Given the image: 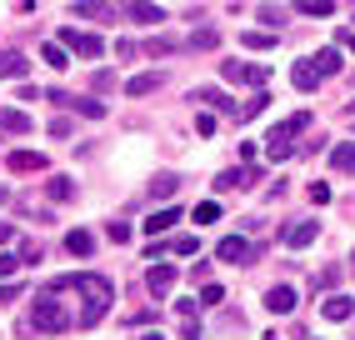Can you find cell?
<instances>
[{
	"label": "cell",
	"instance_id": "5bb4252c",
	"mask_svg": "<svg viewBox=\"0 0 355 340\" xmlns=\"http://www.w3.org/2000/svg\"><path fill=\"white\" fill-rule=\"evenodd\" d=\"M76 15L80 20H115V6H105V0H80Z\"/></svg>",
	"mask_w": 355,
	"mask_h": 340
},
{
	"label": "cell",
	"instance_id": "8d00e7d4",
	"mask_svg": "<svg viewBox=\"0 0 355 340\" xmlns=\"http://www.w3.org/2000/svg\"><path fill=\"white\" fill-rule=\"evenodd\" d=\"M146 51H150V56H165V51H175V40H160V35H155V40L146 45Z\"/></svg>",
	"mask_w": 355,
	"mask_h": 340
},
{
	"label": "cell",
	"instance_id": "9c48e42d",
	"mask_svg": "<svg viewBox=\"0 0 355 340\" xmlns=\"http://www.w3.org/2000/svg\"><path fill=\"white\" fill-rule=\"evenodd\" d=\"M315 235H320V226H315V221H295V226L286 230V246H291V250H305Z\"/></svg>",
	"mask_w": 355,
	"mask_h": 340
},
{
	"label": "cell",
	"instance_id": "f35d334b",
	"mask_svg": "<svg viewBox=\"0 0 355 340\" xmlns=\"http://www.w3.org/2000/svg\"><path fill=\"white\" fill-rule=\"evenodd\" d=\"M340 45H345V51H355V31H340Z\"/></svg>",
	"mask_w": 355,
	"mask_h": 340
},
{
	"label": "cell",
	"instance_id": "4316f807",
	"mask_svg": "<svg viewBox=\"0 0 355 340\" xmlns=\"http://www.w3.org/2000/svg\"><path fill=\"white\" fill-rule=\"evenodd\" d=\"M336 0H300V15H330Z\"/></svg>",
	"mask_w": 355,
	"mask_h": 340
},
{
	"label": "cell",
	"instance_id": "83f0119b",
	"mask_svg": "<svg viewBox=\"0 0 355 340\" xmlns=\"http://www.w3.org/2000/svg\"><path fill=\"white\" fill-rule=\"evenodd\" d=\"M171 250H175V255H196V250H200V240H196V235H175V240H171Z\"/></svg>",
	"mask_w": 355,
	"mask_h": 340
},
{
	"label": "cell",
	"instance_id": "52a82bcc",
	"mask_svg": "<svg viewBox=\"0 0 355 340\" xmlns=\"http://www.w3.org/2000/svg\"><path fill=\"white\" fill-rule=\"evenodd\" d=\"M31 76V60L20 51H0V80H26Z\"/></svg>",
	"mask_w": 355,
	"mask_h": 340
},
{
	"label": "cell",
	"instance_id": "7a4b0ae2",
	"mask_svg": "<svg viewBox=\"0 0 355 340\" xmlns=\"http://www.w3.org/2000/svg\"><path fill=\"white\" fill-rule=\"evenodd\" d=\"M305 126H311V115H305V110H300V115H291V120H280V126L266 135V155H270V160H291V151H295L291 140H295Z\"/></svg>",
	"mask_w": 355,
	"mask_h": 340
},
{
	"label": "cell",
	"instance_id": "9a60e30c",
	"mask_svg": "<svg viewBox=\"0 0 355 340\" xmlns=\"http://www.w3.org/2000/svg\"><path fill=\"white\" fill-rule=\"evenodd\" d=\"M350 310H355V305H350V296H330V300L320 305L325 321H350Z\"/></svg>",
	"mask_w": 355,
	"mask_h": 340
},
{
	"label": "cell",
	"instance_id": "ab89813d",
	"mask_svg": "<svg viewBox=\"0 0 355 340\" xmlns=\"http://www.w3.org/2000/svg\"><path fill=\"white\" fill-rule=\"evenodd\" d=\"M140 340H165V335H140Z\"/></svg>",
	"mask_w": 355,
	"mask_h": 340
},
{
	"label": "cell",
	"instance_id": "484cf974",
	"mask_svg": "<svg viewBox=\"0 0 355 340\" xmlns=\"http://www.w3.org/2000/svg\"><path fill=\"white\" fill-rule=\"evenodd\" d=\"M216 221H220V205L216 201H200L196 205V226H216Z\"/></svg>",
	"mask_w": 355,
	"mask_h": 340
},
{
	"label": "cell",
	"instance_id": "6da1fadb",
	"mask_svg": "<svg viewBox=\"0 0 355 340\" xmlns=\"http://www.w3.org/2000/svg\"><path fill=\"white\" fill-rule=\"evenodd\" d=\"M70 290H80V296H85L80 325H96L101 315L110 310V300H115V285H110L105 275H70Z\"/></svg>",
	"mask_w": 355,
	"mask_h": 340
},
{
	"label": "cell",
	"instance_id": "7c38bea8",
	"mask_svg": "<svg viewBox=\"0 0 355 340\" xmlns=\"http://www.w3.org/2000/svg\"><path fill=\"white\" fill-rule=\"evenodd\" d=\"M266 310H270V315H291V310H295V290H291V285H275L270 296H266Z\"/></svg>",
	"mask_w": 355,
	"mask_h": 340
},
{
	"label": "cell",
	"instance_id": "836d02e7",
	"mask_svg": "<svg viewBox=\"0 0 355 340\" xmlns=\"http://www.w3.org/2000/svg\"><path fill=\"white\" fill-rule=\"evenodd\" d=\"M20 271V255H0V280H10Z\"/></svg>",
	"mask_w": 355,
	"mask_h": 340
},
{
	"label": "cell",
	"instance_id": "d590c367",
	"mask_svg": "<svg viewBox=\"0 0 355 340\" xmlns=\"http://www.w3.org/2000/svg\"><path fill=\"white\" fill-rule=\"evenodd\" d=\"M180 335L185 340H200V321H196V315H191V321H180Z\"/></svg>",
	"mask_w": 355,
	"mask_h": 340
},
{
	"label": "cell",
	"instance_id": "60d3db41",
	"mask_svg": "<svg viewBox=\"0 0 355 340\" xmlns=\"http://www.w3.org/2000/svg\"><path fill=\"white\" fill-rule=\"evenodd\" d=\"M0 201H6V185H0Z\"/></svg>",
	"mask_w": 355,
	"mask_h": 340
},
{
	"label": "cell",
	"instance_id": "4fadbf2b",
	"mask_svg": "<svg viewBox=\"0 0 355 340\" xmlns=\"http://www.w3.org/2000/svg\"><path fill=\"white\" fill-rule=\"evenodd\" d=\"M175 221H180V210H175V205H165V210H155L150 221H146V235H165Z\"/></svg>",
	"mask_w": 355,
	"mask_h": 340
},
{
	"label": "cell",
	"instance_id": "d4e9b609",
	"mask_svg": "<svg viewBox=\"0 0 355 340\" xmlns=\"http://www.w3.org/2000/svg\"><path fill=\"white\" fill-rule=\"evenodd\" d=\"M175 190H180V180H175V176H155V180H150V196H165V201H171Z\"/></svg>",
	"mask_w": 355,
	"mask_h": 340
},
{
	"label": "cell",
	"instance_id": "e575fe53",
	"mask_svg": "<svg viewBox=\"0 0 355 340\" xmlns=\"http://www.w3.org/2000/svg\"><path fill=\"white\" fill-rule=\"evenodd\" d=\"M110 240H115V246H125V240H130V226H121V221H110Z\"/></svg>",
	"mask_w": 355,
	"mask_h": 340
},
{
	"label": "cell",
	"instance_id": "603a6c76",
	"mask_svg": "<svg viewBox=\"0 0 355 340\" xmlns=\"http://www.w3.org/2000/svg\"><path fill=\"white\" fill-rule=\"evenodd\" d=\"M45 196H51V201H70V196H76V185H70L65 176H55V180H45Z\"/></svg>",
	"mask_w": 355,
	"mask_h": 340
},
{
	"label": "cell",
	"instance_id": "7402d4cb",
	"mask_svg": "<svg viewBox=\"0 0 355 340\" xmlns=\"http://www.w3.org/2000/svg\"><path fill=\"white\" fill-rule=\"evenodd\" d=\"M311 60L320 65V76H336V70H340V51H330V45H325V51H315Z\"/></svg>",
	"mask_w": 355,
	"mask_h": 340
},
{
	"label": "cell",
	"instance_id": "3957f363",
	"mask_svg": "<svg viewBox=\"0 0 355 340\" xmlns=\"http://www.w3.org/2000/svg\"><path fill=\"white\" fill-rule=\"evenodd\" d=\"M31 325H35V330H51V335L70 325V315H65V305L55 300V290H45V296L31 305Z\"/></svg>",
	"mask_w": 355,
	"mask_h": 340
},
{
	"label": "cell",
	"instance_id": "1f68e13d",
	"mask_svg": "<svg viewBox=\"0 0 355 340\" xmlns=\"http://www.w3.org/2000/svg\"><path fill=\"white\" fill-rule=\"evenodd\" d=\"M260 20H266V26H270V31H275V26H286V15H280L275 6H260Z\"/></svg>",
	"mask_w": 355,
	"mask_h": 340
},
{
	"label": "cell",
	"instance_id": "4dcf8cb0",
	"mask_svg": "<svg viewBox=\"0 0 355 340\" xmlns=\"http://www.w3.org/2000/svg\"><path fill=\"white\" fill-rule=\"evenodd\" d=\"M266 105H270V95H266V90H260V95H250V101H245V110H241V115L250 120V115H260V110H266Z\"/></svg>",
	"mask_w": 355,
	"mask_h": 340
},
{
	"label": "cell",
	"instance_id": "ffe728a7",
	"mask_svg": "<svg viewBox=\"0 0 355 340\" xmlns=\"http://www.w3.org/2000/svg\"><path fill=\"white\" fill-rule=\"evenodd\" d=\"M150 90H160V76L150 70V76H135V80H125V95H150Z\"/></svg>",
	"mask_w": 355,
	"mask_h": 340
},
{
	"label": "cell",
	"instance_id": "74e56055",
	"mask_svg": "<svg viewBox=\"0 0 355 340\" xmlns=\"http://www.w3.org/2000/svg\"><path fill=\"white\" fill-rule=\"evenodd\" d=\"M311 201H315V205H325V201H330V185H320V180H315V185H311Z\"/></svg>",
	"mask_w": 355,
	"mask_h": 340
},
{
	"label": "cell",
	"instance_id": "f546056e",
	"mask_svg": "<svg viewBox=\"0 0 355 340\" xmlns=\"http://www.w3.org/2000/svg\"><path fill=\"white\" fill-rule=\"evenodd\" d=\"M216 40H220L216 31H196V35H191V45H196V51H216Z\"/></svg>",
	"mask_w": 355,
	"mask_h": 340
},
{
	"label": "cell",
	"instance_id": "44dd1931",
	"mask_svg": "<svg viewBox=\"0 0 355 340\" xmlns=\"http://www.w3.org/2000/svg\"><path fill=\"white\" fill-rule=\"evenodd\" d=\"M241 40H245V51H270V45H275V31H245Z\"/></svg>",
	"mask_w": 355,
	"mask_h": 340
},
{
	"label": "cell",
	"instance_id": "d6986e66",
	"mask_svg": "<svg viewBox=\"0 0 355 340\" xmlns=\"http://www.w3.org/2000/svg\"><path fill=\"white\" fill-rule=\"evenodd\" d=\"M10 170H20V176H26V170H45V155H35V151H15L10 160H6Z\"/></svg>",
	"mask_w": 355,
	"mask_h": 340
},
{
	"label": "cell",
	"instance_id": "30bf717a",
	"mask_svg": "<svg viewBox=\"0 0 355 340\" xmlns=\"http://www.w3.org/2000/svg\"><path fill=\"white\" fill-rule=\"evenodd\" d=\"M125 15H130V20H140V26H160V20H165V10H160V6H150V0H130Z\"/></svg>",
	"mask_w": 355,
	"mask_h": 340
},
{
	"label": "cell",
	"instance_id": "277c9868",
	"mask_svg": "<svg viewBox=\"0 0 355 340\" xmlns=\"http://www.w3.org/2000/svg\"><path fill=\"white\" fill-rule=\"evenodd\" d=\"M220 76L230 85H266V65H245V60H220Z\"/></svg>",
	"mask_w": 355,
	"mask_h": 340
},
{
	"label": "cell",
	"instance_id": "8fae6325",
	"mask_svg": "<svg viewBox=\"0 0 355 340\" xmlns=\"http://www.w3.org/2000/svg\"><path fill=\"white\" fill-rule=\"evenodd\" d=\"M291 80H295V90H315V85H320V65H315V60H295Z\"/></svg>",
	"mask_w": 355,
	"mask_h": 340
},
{
	"label": "cell",
	"instance_id": "5b68a950",
	"mask_svg": "<svg viewBox=\"0 0 355 340\" xmlns=\"http://www.w3.org/2000/svg\"><path fill=\"white\" fill-rule=\"evenodd\" d=\"M60 45H65V51H76V56H85V60H96V56L105 51V40H101V35H90V31H65Z\"/></svg>",
	"mask_w": 355,
	"mask_h": 340
},
{
	"label": "cell",
	"instance_id": "8992f818",
	"mask_svg": "<svg viewBox=\"0 0 355 340\" xmlns=\"http://www.w3.org/2000/svg\"><path fill=\"white\" fill-rule=\"evenodd\" d=\"M216 255L230 260V265H245V260H250V240H245V235H225L220 246H216Z\"/></svg>",
	"mask_w": 355,
	"mask_h": 340
},
{
	"label": "cell",
	"instance_id": "ac0fdd59",
	"mask_svg": "<svg viewBox=\"0 0 355 340\" xmlns=\"http://www.w3.org/2000/svg\"><path fill=\"white\" fill-rule=\"evenodd\" d=\"M65 250L70 255H90V250H96V235H90V230H70L65 235Z\"/></svg>",
	"mask_w": 355,
	"mask_h": 340
},
{
	"label": "cell",
	"instance_id": "2e32d148",
	"mask_svg": "<svg viewBox=\"0 0 355 340\" xmlns=\"http://www.w3.org/2000/svg\"><path fill=\"white\" fill-rule=\"evenodd\" d=\"M330 165H336V170H345V176H355V140L336 145V151H330Z\"/></svg>",
	"mask_w": 355,
	"mask_h": 340
},
{
	"label": "cell",
	"instance_id": "f1b7e54d",
	"mask_svg": "<svg viewBox=\"0 0 355 340\" xmlns=\"http://www.w3.org/2000/svg\"><path fill=\"white\" fill-rule=\"evenodd\" d=\"M196 101H205V105H216V110H230V101L220 90H196Z\"/></svg>",
	"mask_w": 355,
	"mask_h": 340
},
{
	"label": "cell",
	"instance_id": "d6a6232c",
	"mask_svg": "<svg viewBox=\"0 0 355 340\" xmlns=\"http://www.w3.org/2000/svg\"><path fill=\"white\" fill-rule=\"evenodd\" d=\"M220 300H225L220 285H205V290H200V305H220Z\"/></svg>",
	"mask_w": 355,
	"mask_h": 340
},
{
	"label": "cell",
	"instance_id": "cb8c5ba5",
	"mask_svg": "<svg viewBox=\"0 0 355 340\" xmlns=\"http://www.w3.org/2000/svg\"><path fill=\"white\" fill-rule=\"evenodd\" d=\"M40 60L51 65V70H65V65H70V60H65V45H55V40H51V45L40 51Z\"/></svg>",
	"mask_w": 355,
	"mask_h": 340
},
{
	"label": "cell",
	"instance_id": "e0dca14e",
	"mask_svg": "<svg viewBox=\"0 0 355 340\" xmlns=\"http://www.w3.org/2000/svg\"><path fill=\"white\" fill-rule=\"evenodd\" d=\"M0 130L26 135V130H31V115H26V110H0Z\"/></svg>",
	"mask_w": 355,
	"mask_h": 340
},
{
	"label": "cell",
	"instance_id": "ba28073f",
	"mask_svg": "<svg viewBox=\"0 0 355 340\" xmlns=\"http://www.w3.org/2000/svg\"><path fill=\"white\" fill-rule=\"evenodd\" d=\"M146 285H150V296H171L175 290V265H150Z\"/></svg>",
	"mask_w": 355,
	"mask_h": 340
}]
</instances>
